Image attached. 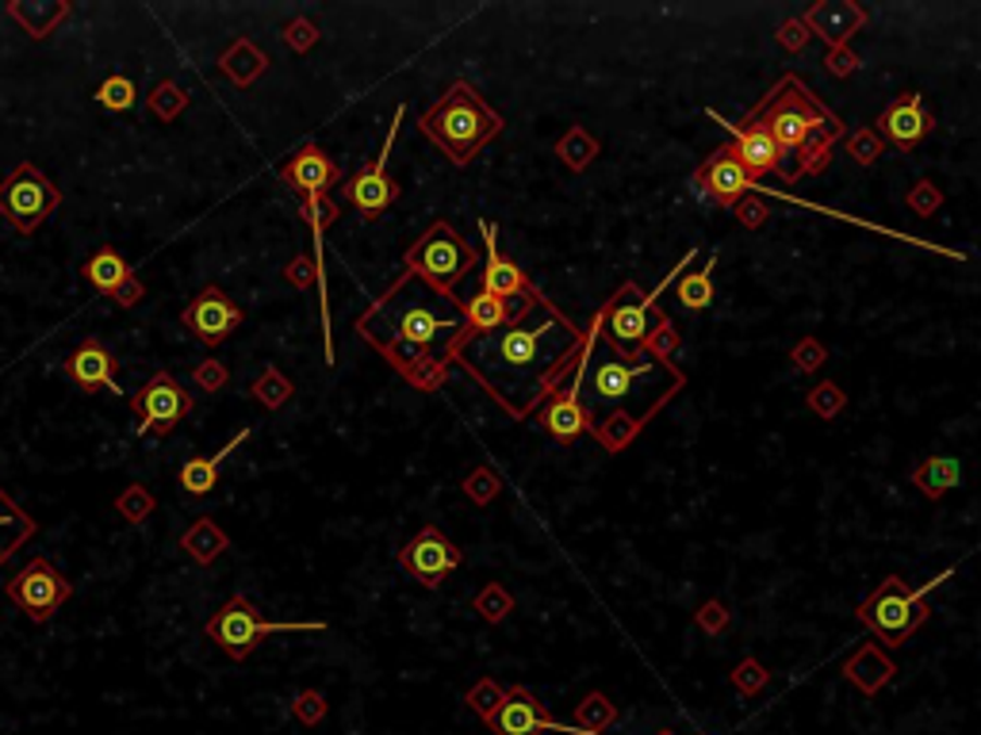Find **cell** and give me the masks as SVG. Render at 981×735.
<instances>
[{
    "instance_id": "15",
    "label": "cell",
    "mask_w": 981,
    "mask_h": 735,
    "mask_svg": "<svg viewBox=\"0 0 981 735\" xmlns=\"http://www.w3.org/2000/svg\"><path fill=\"white\" fill-rule=\"evenodd\" d=\"M242 322H246V311L230 300L219 283L200 288L192 300H188V307L180 311V326L207 349H219L223 341H230V333H235Z\"/></svg>"
},
{
    "instance_id": "39",
    "label": "cell",
    "mask_w": 981,
    "mask_h": 735,
    "mask_svg": "<svg viewBox=\"0 0 981 735\" xmlns=\"http://www.w3.org/2000/svg\"><path fill=\"white\" fill-rule=\"evenodd\" d=\"M115 514H120L127 525H142V521H150L158 514V498L154 491H150L147 483H130L123 486L120 494H115Z\"/></svg>"
},
{
    "instance_id": "26",
    "label": "cell",
    "mask_w": 981,
    "mask_h": 735,
    "mask_svg": "<svg viewBox=\"0 0 981 735\" xmlns=\"http://www.w3.org/2000/svg\"><path fill=\"white\" fill-rule=\"evenodd\" d=\"M893 674H897V667H893V659L878 644H863L844 663V679L852 682V686H859V694H867V697H875Z\"/></svg>"
},
{
    "instance_id": "55",
    "label": "cell",
    "mask_w": 981,
    "mask_h": 735,
    "mask_svg": "<svg viewBox=\"0 0 981 735\" xmlns=\"http://www.w3.org/2000/svg\"><path fill=\"white\" fill-rule=\"evenodd\" d=\"M825 69L832 73V77H852V73L859 69V54H855L852 47H828Z\"/></svg>"
},
{
    "instance_id": "27",
    "label": "cell",
    "mask_w": 981,
    "mask_h": 735,
    "mask_svg": "<svg viewBox=\"0 0 981 735\" xmlns=\"http://www.w3.org/2000/svg\"><path fill=\"white\" fill-rule=\"evenodd\" d=\"M35 536H39V521L0 486V567L9 563L27 541H35Z\"/></svg>"
},
{
    "instance_id": "25",
    "label": "cell",
    "mask_w": 981,
    "mask_h": 735,
    "mask_svg": "<svg viewBox=\"0 0 981 735\" xmlns=\"http://www.w3.org/2000/svg\"><path fill=\"white\" fill-rule=\"evenodd\" d=\"M180 552H185L192 563L212 567V563H219L223 552H230V533L215 518L200 514V518L180 533Z\"/></svg>"
},
{
    "instance_id": "42",
    "label": "cell",
    "mask_w": 981,
    "mask_h": 735,
    "mask_svg": "<svg viewBox=\"0 0 981 735\" xmlns=\"http://www.w3.org/2000/svg\"><path fill=\"white\" fill-rule=\"evenodd\" d=\"M461 491L471 506H491V502L503 494V479H499V471L491 468V464H476V468L464 476Z\"/></svg>"
},
{
    "instance_id": "40",
    "label": "cell",
    "mask_w": 981,
    "mask_h": 735,
    "mask_svg": "<svg viewBox=\"0 0 981 735\" xmlns=\"http://www.w3.org/2000/svg\"><path fill=\"white\" fill-rule=\"evenodd\" d=\"M300 218L311 227V238H315V253H323V230H330L341 218V207L330 200V195H300Z\"/></svg>"
},
{
    "instance_id": "57",
    "label": "cell",
    "mask_w": 981,
    "mask_h": 735,
    "mask_svg": "<svg viewBox=\"0 0 981 735\" xmlns=\"http://www.w3.org/2000/svg\"><path fill=\"white\" fill-rule=\"evenodd\" d=\"M108 300H112L120 311H135L138 303L147 300V283L138 280V276H130V280H123L120 288H115L112 295H108Z\"/></svg>"
},
{
    "instance_id": "24",
    "label": "cell",
    "mask_w": 981,
    "mask_h": 735,
    "mask_svg": "<svg viewBox=\"0 0 981 735\" xmlns=\"http://www.w3.org/2000/svg\"><path fill=\"white\" fill-rule=\"evenodd\" d=\"M250 433H253V429H250V426H242L235 436H230L227 445L219 448V453H212V456H192V460L180 464V471H177V486H180V491H185L188 498H207V494H212L215 486H219L223 464H227L230 456H235L238 448H242L246 441H250Z\"/></svg>"
},
{
    "instance_id": "58",
    "label": "cell",
    "mask_w": 981,
    "mask_h": 735,
    "mask_svg": "<svg viewBox=\"0 0 981 735\" xmlns=\"http://www.w3.org/2000/svg\"><path fill=\"white\" fill-rule=\"evenodd\" d=\"M656 735H675V732H656Z\"/></svg>"
},
{
    "instance_id": "1",
    "label": "cell",
    "mask_w": 981,
    "mask_h": 735,
    "mask_svg": "<svg viewBox=\"0 0 981 735\" xmlns=\"http://www.w3.org/2000/svg\"><path fill=\"white\" fill-rule=\"evenodd\" d=\"M587 330H579L564 311L541 291H526L514 300V318L499 330L468 333L456 349L453 364L468 372L471 383L495 398L514 421H526L549 403L576 372Z\"/></svg>"
},
{
    "instance_id": "8",
    "label": "cell",
    "mask_w": 981,
    "mask_h": 735,
    "mask_svg": "<svg viewBox=\"0 0 981 735\" xmlns=\"http://www.w3.org/2000/svg\"><path fill=\"white\" fill-rule=\"evenodd\" d=\"M479 253L453 223L433 218L423 235L414 238V245L403 253V268L414 276H423L430 288H438L441 295H456L464 276L476 268Z\"/></svg>"
},
{
    "instance_id": "46",
    "label": "cell",
    "mask_w": 981,
    "mask_h": 735,
    "mask_svg": "<svg viewBox=\"0 0 981 735\" xmlns=\"http://www.w3.org/2000/svg\"><path fill=\"white\" fill-rule=\"evenodd\" d=\"M326 712H330V701H326L323 689H311V686L295 689V697H292V717L300 720V724H307V727L323 724Z\"/></svg>"
},
{
    "instance_id": "12",
    "label": "cell",
    "mask_w": 981,
    "mask_h": 735,
    "mask_svg": "<svg viewBox=\"0 0 981 735\" xmlns=\"http://www.w3.org/2000/svg\"><path fill=\"white\" fill-rule=\"evenodd\" d=\"M192 391L169 372H154L127 398L130 414L138 418V433L147 436H169L192 414Z\"/></svg>"
},
{
    "instance_id": "52",
    "label": "cell",
    "mask_w": 981,
    "mask_h": 735,
    "mask_svg": "<svg viewBox=\"0 0 981 735\" xmlns=\"http://www.w3.org/2000/svg\"><path fill=\"white\" fill-rule=\"evenodd\" d=\"M825 360H828V349L820 345V338H802L794 353H790V364H794L797 372H817V368H825Z\"/></svg>"
},
{
    "instance_id": "23",
    "label": "cell",
    "mask_w": 981,
    "mask_h": 735,
    "mask_svg": "<svg viewBox=\"0 0 981 735\" xmlns=\"http://www.w3.org/2000/svg\"><path fill=\"white\" fill-rule=\"evenodd\" d=\"M935 127V119L928 115L925 100H920V92H913V97L897 100V104H890L882 115H878V135L890 138L893 145H901V150H913V145L920 142V138H928Z\"/></svg>"
},
{
    "instance_id": "11",
    "label": "cell",
    "mask_w": 981,
    "mask_h": 735,
    "mask_svg": "<svg viewBox=\"0 0 981 735\" xmlns=\"http://www.w3.org/2000/svg\"><path fill=\"white\" fill-rule=\"evenodd\" d=\"M403 115H406V107L395 104L380 154H376L365 169H357L353 177L345 180V185H341V200L357 211L365 223H376V218H380L388 207H395V200H399V185H395V177L388 173V157H391V145H395V138H399V123H403Z\"/></svg>"
},
{
    "instance_id": "43",
    "label": "cell",
    "mask_w": 981,
    "mask_h": 735,
    "mask_svg": "<svg viewBox=\"0 0 981 735\" xmlns=\"http://www.w3.org/2000/svg\"><path fill=\"white\" fill-rule=\"evenodd\" d=\"M503 701H506V686H499V679H479L476 686L464 694L468 712H476L483 724H491V717L503 709Z\"/></svg>"
},
{
    "instance_id": "54",
    "label": "cell",
    "mask_w": 981,
    "mask_h": 735,
    "mask_svg": "<svg viewBox=\"0 0 981 735\" xmlns=\"http://www.w3.org/2000/svg\"><path fill=\"white\" fill-rule=\"evenodd\" d=\"M775 39L782 42V47L790 50V54H797V50H805L809 47V39H813V31L809 27H805V20H782L779 24V31H775Z\"/></svg>"
},
{
    "instance_id": "3",
    "label": "cell",
    "mask_w": 981,
    "mask_h": 735,
    "mask_svg": "<svg viewBox=\"0 0 981 735\" xmlns=\"http://www.w3.org/2000/svg\"><path fill=\"white\" fill-rule=\"evenodd\" d=\"M682 383H687V376L675 364H659L649 353H606L591 360V372L583 383V410L591 421V436L606 453L629 448L637 433L679 395Z\"/></svg>"
},
{
    "instance_id": "50",
    "label": "cell",
    "mask_w": 981,
    "mask_h": 735,
    "mask_svg": "<svg viewBox=\"0 0 981 735\" xmlns=\"http://www.w3.org/2000/svg\"><path fill=\"white\" fill-rule=\"evenodd\" d=\"M767 682H770L767 667H763L759 659H755V655H747L744 663H737V671H732V686H737L744 697L763 694V689H767Z\"/></svg>"
},
{
    "instance_id": "35",
    "label": "cell",
    "mask_w": 981,
    "mask_h": 735,
    "mask_svg": "<svg viewBox=\"0 0 981 735\" xmlns=\"http://www.w3.org/2000/svg\"><path fill=\"white\" fill-rule=\"evenodd\" d=\"M250 398L265 406V410H280V406H288L295 398V383L276 364H265V372L250 383Z\"/></svg>"
},
{
    "instance_id": "6",
    "label": "cell",
    "mask_w": 981,
    "mask_h": 735,
    "mask_svg": "<svg viewBox=\"0 0 981 735\" xmlns=\"http://www.w3.org/2000/svg\"><path fill=\"white\" fill-rule=\"evenodd\" d=\"M694 257H697V245H690L687 257H682L679 265H675L671 273H667L664 280H659L656 288L649 291V295H641V288L629 280V283H621V288H617L606 303H602V307H599V315H602V341H606L609 353H617V356H641L644 353V341H649V333L656 330V322L664 318V311L656 307L659 295L671 288L675 276L687 273L690 261H694Z\"/></svg>"
},
{
    "instance_id": "38",
    "label": "cell",
    "mask_w": 981,
    "mask_h": 735,
    "mask_svg": "<svg viewBox=\"0 0 981 735\" xmlns=\"http://www.w3.org/2000/svg\"><path fill=\"white\" fill-rule=\"evenodd\" d=\"M471 613H479V621H487V624H503L506 617L514 613V594L506 591L503 582H483V586L471 594Z\"/></svg>"
},
{
    "instance_id": "45",
    "label": "cell",
    "mask_w": 981,
    "mask_h": 735,
    "mask_svg": "<svg viewBox=\"0 0 981 735\" xmlns=\"http://www.w3.org/2000/svg\"><path fill=\"white\" fill-rule=\"evenodd\" d=\"M679 345H682L679 330H675L671 315H664V318H659V322H656V330L649 333V341H644V353L656 356L659 364H671V360H675V353H679Z\"/></svg>"
},
{
    "instance_id": "19",
    "label": "cell",
    "mask_w": 981,
    "mask_h": 735,
    "mask_svg": "<svg viewBox=\"0 0 981 735\" xmlns=\"http://www.w3.org/2000/svg\"><path fill=\"white\" fill-rule=\"evenodd\" d=\"M280 185L300 200V195H330V188L341 185V165L326 154L323 145L303 142L292 154V162L280 165Z\"/></svg>"
},
{
    "instance_id": "41",
    "label": "cell",
    "mask_w": 981,
    "mask_h": 735,
    "mask_svg": "<svg viewBox=\"0 0 981 735\" xmlns=\"http://www.w3.org/2000/svg\"><path fill=\"white\" fill-rule=\"evenodd\" d=\"M92 100H97L100 107H108V112H130L138 100V89L135 81H130L127 73H108L104 81L97 85V92H92Z\"/></svg>"
},
{
    "instance_id": "51",
    "label": "cell",
    "mask_w": 981,
    "mask_h": 735,
    "mask_svg": "<svg viewBox=\"0 0 981 735\" xmlns=\"http://www.w3.org/2000/svg\"><path fill=\"white\" fill-rule=\"evenodd\" d=\"M905 203H908V211H913V215H920V218H932L935 211L943 207V192L932 185V180H917V185L908 188Z\"/></svg>"
},
{
    "instance_id": "48",
    "label": "cell",
    "mask_w": 981,
    "mask_h": 735,
    "mask_svg": "<svg viewBox=\"0 0 981 735\" xmlns=\"http://www.w3.org/2000/svg\"><path fill=\"white\" fill-rule=\"evenodd\" d=\"M805 398H809V410H813V414H820V418H828V421H832L835 414H840V410H844V406H847L844 388H840V383H832V380H828V383H817V388H813Z\"/></svg>"
},
{
    "instance_id": "18",
    "label": "cell",
    "mask_w": 981,
    "mask_h": 735,
    "mask_svg": "<svg viewBox=\"0 0 981 735\" xmlns=\"http://www.w3.org/2000/svg\"><path fill=\"white\" fill-rule=\"evenodd\" d=\"M62 376L70 383H77L81 391H112V395H123L120 356H115L100 338H85L74 353L65 356Z\"/></svg>"
},
{
    "instance_id": "32",
    "label": "cell",
    "mask_w": 981,
    "mask_h": 735,
    "mask_svg": "<svg viewBox=\"0 0 981 735\" xmlns=\"http://www.w3.org/2000/svg\"><path fill=\"white\" fill-rule=\"evenodd\" d=\"M602 154V142L591 135V130L583 127V123H576V127H568L564 135L556 138V157L564 165H568L571 173H583L591 169V162Z\"/></svg>"
},
{
    "instance_id": "44",
    "label": "cell",
    "mask_w": 981,
    "mask_h": 735,
    "mask_svg": "<svg viewBox=\"0 0 981 735\" xmlns=\"http://www.w3.org/2000/svg\"><path fill=\"white\" fill-rule=\"evenodd\" d=\"M280 39H285V47L292 54H311L318 47V39H323V31H318V24L311 16H292L280 27Z\"/></svg>"
},
{
    "instance_id": "28",
    "label": "cell",
    "mask_w": 981,
    "mask_h": 735,
    "mask_svg": "<svg viewBox=\"0 0 981 735\" xmlns=\"http://www.w3.org/2000/svg\"><path fill=\"white\" fill-rule=\"evenodd\" d=\"M268 54L257 47L253 39H235L227 50L219 54V73L223 77H230V85H238V89H250L253 81H257L261 73H268Z\"/></svg>"
},
{
    "instance_id": "36",
    "label": "cell",
    "mask_w": 981,
    "mask_h": 735,
    "mask_svg": "<svg viewBox=\"0 0 981 735\" xmlns=\"http://www.w3.org/2000/svg\"><path fill=\"white\" fill-rule=\"evenodd\" d=\"M614 724H617V705L609 701L602 689H591V694L576 705V727L583 735H602Z\"/></svg>"
},
{
    "instance_id": "22",
    "label": "cell",
    "mask_w": 981,
    "mask_h": 735,
    "mask_svg": "<svg viewBox=\"0 0 981 735\" xmlns=\"http://www.w3.org/2000/svg\"><path fill=\"white\" fill-rule=\"evenodd\" d=\"M805 27L828 42V47H847L852 35H859L870 24V12L852 0H820L805 12Z\"/></svg>"
},
{
    "instance_id": "31",
    "label": "cell",
    "mask_w": 981,
    "mask_h": 735,
    "mask_svg": "<svg viewBox=\"0 0 981 735\" xmlns=\"http://www.w3.org/2000/svg\"><path fill=\"white\" fill-rule=\"evenodd\" d=\"M958 483H963V460H955V456H928V460L913 471V486L932 502L943 498L947 491H955Z\"/></svg>"
},
{
    "instance_id": "10",
    "label": "cell",
    "mask_w": 981,
    "mask_h": 735,
    "mask_svg": "<svg viewBox=\"0 0 981 735\" xmlns=\"http://www.w3.org/2000/svg\"><path fill=\"white\" fill-rule=\"evenodd\" d=\"M62 207V188L35 162H24L0 180V218L16 235H35Z\"/></svg>"
},
{
    "instance_id": "34",
    "label": "cell",
    "mask_w": 981,
    "mask_h": 735,
    "mask_svg": "<svg viewBox=\"0 0 981 735\" xmlns=\"http://www.w3.org/2000/svg\"><path fill=\"white\" fill-rule=\"evenodd\" d=\"M714 268H717V253H709L706 268L702 273H687L675 283V295H679V307L687 311H706L714 303Z\"/></svg>"
},
{
    "instance_id": "37",
    "label": "cell",
    "mask_w": 981,
    "mask_h": 735,
    "mask_svg": "<svg viewBox=\"0 0 981 735\" xmlns=\"http://www.w3.org/2000/svg\"><path fill=\"white\" fill-rule=\"evenodd\" d=\"M188 92L180 89L177 81H169V77H162V81L154 85V89L147 92V112L154 115L158 123H177L180 115L188 112Z\"/></svg>"
},
{
    "instance_id": "5",
    "label": "cell",
    "mask_w": 981,
    "mask_h": 735,
    "mask_svg": "<svg viewBox=\"0 0 981 735\" xmlns=\"http://www.w3.org/2000/svg\"><path fill=\"white\" fill-rule=\"evenodd\" d=\"M503 115L487 104L483 92L471 81H453L418 115V130L438 145L456 169L476 162L487 145L503 135Z\"/></svg>"
},
{
    "instance_id": "30",
    "label": "cell",
    "mask_w": 981,
    "mask_h": 735,
    "mask_svg": "<svg viewBox=\"0 0 981 735\" xmlns=\"http://www.w3.org/2000/svg\"><path fill=\"white\" fill-rule=\"evenodd\" d=\"M81 276L89 288H97L100 295H112L115 288H120L123 280H130L135 276V268H130V261L123 257L115 245H100L97 253H89V261L81 265Z\"/></svg>"
},
{
    "instance_id": "16",
    "label": "cell",
    "mask_w": 981,
    "mask_h": 735,
    "mask_svg": "<svg viewBox=\"0 0 981 735\" xmlns=\"http://www.w3.org/2000/svg\"><path fill=\"white\" fill-rule=\"evenodd\" d=\"M752 185H755V177L740 165L737 145H721V150L694 173V180H690L697 200H714L729 211L752 192Z\"/></svg>"
},
{
    "instance_id": "2",
    "label": "cell",
    "mask_w": 981,
    "mask_h": 735,
    "mask_svg": "<svg viewBox=\"0 0 981 735\" xmlns=\"http://www.w3.org/2000/svg\"><path fill=\"white\" fill-rule=\"evenodd\" d=\"M357 333L395 368L414 391L433 395L453 372V356L468 338V311L456 295L414 273H399L395 283L357 315Z\"/></svg>"
},
{
    "instance_id": "56",
    "label": "cell",
    "mask_w": 981,
    "mask_h": 735,
    "mask_svg": "<svg viewBox=\"0 0 981 735\" xmlns=\"http://www.w3.org/2000/svg\"><path fill=\"white\" fill-rule=\"evenodd\" d=\"M732 211H737V223H740V227H747V230L763 227V223H767V215H770L767 203H763L759 195H744V200H740Z\"/></svg>"
},
{
    "instance_id": "47",
    "label": "cell",
    "mask_w": 981,
    "mask_h": 735,
    "mask_svg": "<svg viewBox=\"0 0 981 735\" xmlns=\"http://www.w3.org/2000/svg\"><path fill=\"white\" fill-rule=\"evenodd\" d=\"M844 142H847V154H852L855 165H863V169H870V165H875L878 157L885 154L882 135H878V130H870V127H863V130H855V135H847Z\"/></svg>"
},
{
    "instance_id": "29",
    "label": "cell",
    "mask_w": 981,
    "mask_h": 735,
    "mask_svg": "<svg viewBox=\"0 0 981 735\" xmlns=\"http://www.w3.org/2000/svg\"><path fill=\"white\" fill-rule=\"evenodd\" d=\"M4 12H9L32 39H47V35L58 31L62 20H70V4H65V0H12Z\"/></svg>"
},
{
    "instance_id": "33",
    "label": "cell",
    "mask_w": 981,
    "mask_h": 735,
    "mask_svg": "<svg viewBox=\"0 0 981 735\" xmlns=\"http://www.w3.org/2000/svg\"><path fill=\"white\" fill-rule=\"evenodd\" d=\"M464 311H468V333L499 330V326H506L514 318V303L495 300V295H483V291H476V295L464 303Z\"/></svg>"
},
{
    "instance_id": "14",
    "label": "cell",
    "mask_w": 981,
    "mask_h": 735,
    "mask_svg": "<svg viewBox=\"0 0 981 735\" xmlns=\"http://www.w3.org/2000/svg\"><path fill=\"white\" fill-rule=\"evenodd\" d=\"M4 594H9V601H16L35 624H47L65 601L74 598V582L65 579L50 559L35 556L24 571H16V579L4 586Z\"/></svg>"
},
{
    "instance_id": "17",
    "label": "cell",
    "mask_w": 981,
    "mask_h": 735,
    "mask_svg": "<svg viewBox=\"0 0 981 735\" xmlns=\"http://www.w3.org/2000/svg\"><path fill=\"white\" fill-rule=\"evenodd\" d=\"M491 735H544V732H559V735H583L576 724H559V720L549 717L537 694L529 686H511L506 689L503 709L491 717Z\"/></svg>"
},
{
    "instance_id": "49",
    "label": "cell",
    "mask_w": 981,
    "mask_h": 735,
    "mask_svg": "<svg viewBox=\"0 0 981 735\" xmlns=\"http://www.w3.org/2000/svg\"><path fill=\"white\" fill-rule=\"evenodd\" d=\"M192 383L203 391V395H219V391L230 383V368L223 360H215V356H207V360H200L192 368Z\"/></svg>"
},
{
    "instance_id": "13",
    "label": "cell",
    "mask_w": 981,
    "mask_h": 735,
    "mask_svg": "<svg viewBox=\"0 0 981 735\" xmlns=\"http://www.w3.org/2000/svg\"><path fill=\"white\" fill-rule=\"evenodd\" d=\"M461 563H464L461 544L449 541L438 525H423L399 548V571L411 582H418L423 591H438Z\"/></svg>"
},
{
    "instance_id": "21",
    "label": "cell",
    "mask_w": 981,
    "mask_h": 735,
    "mask_svg": "<svg viewBox=\"0 0 981 735\" xmlns=\"http://www.w3.org/2000/svg\"><path fill=\"white\" fill-rule=\"evenodd\" d=\"M714 123H721L725 130L732 135V145H737V157L740 165H744L747 173H752L755 180H759V173H782V177L790 180V169H787V157H782L779 142L770 138L767 127H759V123H729L721 119L717 112H706Z\"/></svg>"
},
{
    "instance_id": "4",
    "label": "cell",
    "mask_w": 981,
    "mask_h": 735,
    "mask_svg": "<svg viewBox=\"0 0 981 735\" xmlns=\"http://www.w3.org/2000/svg\"><path fill=\"white\" fill-rule=\"evenodd\" d=\"M744 123H759V127L770 130V138L779 142L782 157H794L797 177H813V173L828 169V162H832V145L840 142V138H847L840 115L828 112V107L809 92V85L797 81L794 73H787V77H782V81L747 112ZM790 185H794V177H790Z\"/></svg>"
},
{
    "instance_id": "7",
    "label": "cell",
    "mask_w": 981,
    "mask_h": 735,
    "mask_svg": "<svg viewBox=\"0 0 981 735\" xmlns=\"http://www.w3.org/2000/svg\"><path fill=\"white\" fill-rule=\"evenodd\" d=\"M951 579H955V567H951V571H940L932 582H925L920 591H908L901 574H890V579H882V586L855 609V617H859L882 644L901 647L920 624L928 621V613H932L925 598L935 591V586H943V582H951Z\"/></svg>"
},
{
    "instance_id": "20",
    "label": "cell",
    "mask_w": 981,
    "mask_h": 735,
    "mask_svg": "<svg viewBox=\"0 0 981 735\" xmlns=\"http://www.w3.org/2000/svg\"><path fill=\"white\" fill-rule=\"evenodd\" d=\"M479 235H483V250H487L483 276H479V291H483V295H495V300H506V303L521 300L526 291H533L529 276L521 273V268L514 265L503 250H499V227L491 223V218H479Z\"/></svg>"
},
{
    "instance_id": "53",
    "label": "cell",
    "mask_w": 981,
    "mask_h": 735,
    "mask_svg": "<svg viewBox=\"0 0 981 735\" xmlns=\"http://www.w3.org/2000/svg\"><path fill=\"white\" fill-rule=\"evenodd\" d=\"M694 621H697V629L709 632V636H721V632L729 629V609H725V601L709 598V601H702V609L694 613Z\"/></svg>"
},
{
    "instance_id": "9",
    "label": "cell",
    "mask_w": 981,
    "mask_h": 735,
    "mask_svg": "<svg viewBox=\"0 0 981 735\" xmlns=\"http://www.w3.org/2000/svg\"><path fill=\"white\" fill-rule=\"evenodd\" d=\"M326 629H330L326 621H265L261 609L253 606V598H246V594H230L212 613V621L203 624L207 639L227 659H235V663H246L265 636H280V632H326Z\"/></svg>"
}]
</instances>
